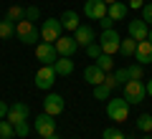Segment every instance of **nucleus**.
<instances>
[{"instance_id":"nucleus-1","label":"nucleus","mask_w":152,"mask_h":139,"mask_svg":"<svg viewBox=\"0 0 152 139\" xmlns=\"http://www.w3.org/2000/svg\"><path fill=\"white\" fill-rule=\"evenodd\" d=\"M15 38L23 46H36V41H41V28L33 20H18L15 23Z\"/></svg>"},{"instance_id":"nucleus-2","label":"nucleus","mask_w":152,"mask_h":139,"mask_svg":"<svg viewBox=\"0 0 152 139\" xmlns=\"http://www.w3.org/2000/svg\"><path fill=\"white\" fill-rule=\"evenodd\" d=\"M107 116L112 119V122H127V116H129V104L124 101V96L122 99H109L107 101Z\"/></svg>"},{"instance_id":"nucleus-3","label":"nucleus","mask_w":152,"mask_h":139,"mask_svg":"<svg viewBox=\"0 0 152 139\" xmlns=\"http://www.w3.org/2000/svg\"><path fill=\"white\" fill-rule=\"evenodd\" d=\"M122 89H124L122 96H124V101L129 104V106H132V104H142V101H145V96H147V89H145L142 81H127Z\"/></svg>"},{"instance_id":"nucleus-4","label":"nucleus","mask_w":152,"mask_h":139,"mask_svg":"<svg viewBox=\"0 0 152 139\" xmlns=\"http://www.w3.org/2000/svg\"><path fill=\"white\" fill-rule=\"evenodd\" d=\"M61 36H64V25H61L58 18H48V20L41 23V41H46V43H56Z\"/></svg>"},{"instance_id":"nucleus-5","label":"nucleus","mask_w":152,"mask_h":139,"mask_svg":"<svg viewBox=\"0 0 152 139\" xmlns=\"http://www.w3.org/2000/svg\"><path fill=\"white\" fill-rule=\"evenodd\" d=\"M99 43H102V51L109 56H114L117 51H119V43H122V36L117 28H109V31H102V36H99Z\"/></svg>"},{"instance_id":"nucleus-6","label":"nucleus","mask_w":152,"mask_h":139,"mask_svg":"<svg viewBox=\"0 0 152 139\" xmlns=\"http://www.w3.org/2000/svg\"><path fill=\"white\" fill-rule=\"evenodd\" d=\"M36 58L41 61L43 66H53V63H56V58H58V51H56L53 43L38 41V43H36Z\"/></svg>"},{"instance_id":"nucleus-7","label":"nucleus","mask_w":152,"mask_h":139,"mask_svg":"<svg viewBox=\"0 0 152 139\" xmlns=\"http://www.w3.org/2000/svg\"><path fill=\"white\" fill-rule=\"evenodd\" d=\"M53 84H56V68L53 66H43L41 63V68L36 71V89L48 91Z\"/></svg>"},{"instance_id":"nucleus-8","label":"nucleus","mask_w":152,"mask_h":139,"mask_svg":"<svg viewBox=\"0 0 152 139\" xmlns=\"http://www.w3.org/2000/svg\"><path fill=\"white\" fill-rule=\"evenodd\" d=\"M56 132V116H51V114H38L36 116V134L38 137H51V134Z\"/></svg>"},{"instance_id":"nucleus-9","label":"nucleus","mask_w":152,"mask_h":139,"mask_svg":"<svg viewBox=\"0 0 152 139\" xmlns=\"http://www.w3.org/2000/svg\"><path fill=\"white\" fill-rule=\"evenodd\" d=\"M84 15L89 20H102L107 15V3L104 0H86L84 3Z\"/></svg>"},{"instance_id":"nucleus-10","label":"nucleus","mask_w":152,"mask_h":139,"mask_svg":"<svg viewBox=\"0 0 152 139\" xmlns=\"http://www.w3.org/2000/svg\"><path fill=\"white\" fill-rule=\"evenodd\" d=\"M28 116H31V109H28V104H23V101H15V104H10L8 106V122L10 124H18V122H28Z\"/></svg>"},{"instance_id":"nucleus-11","label":"nucleus","mask_w":152,"mask_h":139,"mask_svg":"<svg viewBox=\"0 0 152 139\" xmlns=\"http://www.w3.org/2000/svg\"><path fill=\"white\" fill-rule=\"evenodd\" d=\"M64 109H66V101H64L61 94H48V96L43 99V111L51 114V116H58Z\"/></svg>"},{"instance_id":"nucleus-12","label":"nucleus","mask_w":152,"mask_h":139,"mask_svg":"<svg viewBox=\"0 0 152 139\" xmlns=\"http://www.w3.org/2000/svg\"><path fill=\"white\" fill-rule=\"evenodd\" d=\"M74 41L81 46V48H86L89 43H94L96 41V33H94V28L91 25H86V23H81V25L74 31Z\"/></svg>"},{"instance_id":"nucleus-13","label":"nucleus","mask_w":152,"mask_h":139,"mask_svg":"<svg viewBox=\"0 0 152 139\" xmlns=\"http://www.w3.org/2000/svg\"><path fill=\"white\" fill-rule=\"evenodd\" d=\"M53 46H56V51H58V56H69V58L76 53V48H79V43L74 41V36H61Z\"/></svg>"},{"instance_id":"nucleus-14","label":"nucleus","mask_w":152,"mask_h":139,"mask_svg":"<svg viewBox=\"0 0 152 139\" xmlns=\"http://www.w3.org/2000/svg\"><path fill=\"white\" fill-rule=\"evenodd\" d=\"M127 31H129V38H134V41H147L150 25L140 18V20H129V23H127Z\"/></svg>"},{"instance_id":"nucleus-15","label":"nucleus","mask_w":152,"mask_h":139,"mask_svg":"<svg viewBox=\"0 0 152 139\" xmlns=\"http://www.w3.org/2000/svg\"><path fill=\"white\" fill-rule=\"evenodd\" d=\"M104 79H107V71H102L96 63H91V66L84 68V81H86V84L99 86V84H104Z\"/></svg>"},{"instance_id":"nucleus-16","label":"nucleus","mask_w":152,"mask_h":139,"mask_svg":"<svg viewBox=\"0 0 152 139\" xmlns=\"http://www.w3.org/2000/svg\"><path fill=\"white\" fill-rule=\"evenodd\" d=\"M134 58H137V63H142V66L152 63V43L150 41H137Z\"/></svg>"},{"instance_id":"nucleus-17","label":"nucleus","mask_w":152,"mask_h":139,"mask_svg":"<svg viewBox=\"0 0 152 139\" xmlns=\"http://www.w3.org/2000/svg\"><path fill=\"white\" fill-rule=\"evenodd\" d=\"M127 10H129V5H124L122 0H117V3H112V5H107V15L112 18V20H124V18H127Z\"/></svg>"},{"instance_id":"nucleus-18","label":"nucleus","mask_w":152,"mask_h":139,"mask_svg":"<svg viewBox=\"0 0 152 139\" xmlns=\"http://www.w3.org/2000/svg\"><path fill=\"white\" fill-rule=\"evenodd\" d=\"M58 20H61V25H64V31H71V33L81 25V23H79V13H76V10H66V13H61Z\"/></svg>"},{"instance_id":"nucleus-19","label":"nucleus","mask_w":152,"mask_h":139,"mask_svg":"<svg viewBox=\"0 0 152 139\" xmlns=\"http://www.w3.org/2000/svg\"><path fill=\"white\" fill-rule=\"evenodd\" d=\"M53 68H56V76H71L74 74V61H71L69 56H58L56 63H53Z\"/></svg>"},{"instance_id":"nucleus-20","label":"nucleus","mask_w":152,"mask_h":139,"mask_svg":"<svg viewBox=\"0 0 152 139\" xmlns=\"http://www.w3.org/2000/svg\"><path fill=\"white\" fill-rule=\"evenodd\" d=\"M134 51H137V41L134 38H122V43H119V53L122 56H127V58H132V56H134Z\"/></svg>"},{"instance_id":"nucleus-21","label":"nucleus","mask_w":152,"mask_h":139,"mask_svg":"<svg viewBox=\"0 0 152 139\" xmlns=\"http://www.w3.org/2000/svg\"><path fill=\"white\" fill-rule=\"evenodd\" d=\"M0 38H3V41L15 38V23H13V20H8V18L0 20Z\"/></svg>"},{"instance_id":"nucleus-22","label":"nucleus","mask_w":152,"mask_h":139,"mask_svg":"<svg viewBox=\"0 0 152 139\" xmlns=\"http://www.w3.org/2000/svg\"><path fill=\"white\" fill-rule=\"evenodd\" d=\"M112 91L114 89H109L107 84H99V86H94V99L96 101H109L112 99Z\"/></svg>"},{"instance_id":"nucleus-23","label":"nucleus","mask_w":152,"mask_h":139,"mask_svg":"<svg viewBox=\"0 0 152 139\" xmlns=\"http://www.w3.org/2000/svg\"><path fill=\"white\" fill-rule=\"evenodd\" d=\"M5 18H8V20H13V23L26 20V8H20V5H10V8H8V13H5Z\"/></svg>"},{"instance_id":"nucleus-24","label":"nucleus","mask_w":152,"mask_h":139,"mask_svg":"<svg viewBox=\"0 0 152 139\" xmlns=\"http://www.w3.org/2000/svg\"><path fill=\"white\" fill-rule=\"evenodd\" d=\"M137 129L145 132V134H150L152 132V114H140V116H137Z\"/></svg>"},{"instance_id":"nucleus-25","label":"nucleus","mask_w":152,"mask_h":139,"mask_svg":"<svg viewBox=\"0 0 152 139\" xmlns=\"http://www.w3.org/2000/svg\"><path fill=\"white\" fill-rule=\"evenodd\" d=\"M127 71H129V81H142V76H145V66H142V63L127 66Z\"/></svg>"},{"instance_id":"nucleus-26","label":"nucleus","mask_w":152,"mask_h":139,"mask_svg":"<svg viewBox=\"0 0 152 139\" xmlns=\"http://www.w3.org/2000/svg\"><path fill=\"white\" fill-rule=\"evenodd\" d=\"M102 139H127V134L122 129H117V127H107L102 132Z\"/></svg>"},{"instance_id":"nucleus-27","label":"nucleus","mask_w":152,"mask_h":139,"mask_svg":"<svg viewBox=\"0 0 152 139\" xmlns=\"http://www.w3.org/2000/svg\"><path fill=\"white\" fill-rule=\"evenodd\" d=\"M96 66H99L102 71H107V74H109V71L114 68V58H112L109 53H102V56L96 58Z\"/></svg>"},{"instance_id":"nucleus-28","label":"nucleus","mask_w":152,"mask_h":139,"mask_svg":"<svg viewBox=\"0 0 152 139\" xmlns=\"http://www.w3.org/2000/svg\"><path fill=\"white\" fill-rule=\"evenodd\" d=\"M15 132H13V124L8 119H0V139H13Z\"/></svg>"},{"instance_id":"nucleus-29","label":"nucleus","mask_w":152,"mask_h":139,"mask_svg":"<svg viewBox=\"0 0 152 139\" xmlns=\"http://www.w3.org/2000/svg\"><path fill=\"white\" fill-rule=\"evenodd\" d=\"M102 53H104V51H102V43H99V41H94V43H89V46H86V56L91 61H96Z\"/></svg>"},{"instance_id":"nucleus-30","label":"nucleus","mask_w":152,"mask_h":139,"mask_svg":"<svg viewBox=\"0 0 152 139\" xmlns=\"http://www.w3.org/2000/svg\"><path fill=\"white\" fill-rule=\"evenodd\" d=\"M13 132H15V137H28L31 127H28V122H18V124H13Z\"/></svg>"},{"instance_id":"nucleus-31","label":"nucleus","mask_w":152,"mask_h":139,"mask_svg":"<svg viewBox=\"0 0 152 139\" xmlns=\"http://www.w3.org/2000/svg\"><path fill=\"white\" fill-rule=\"evenodd\" d=\"M114 79H117V86H124L127 81H129V71L127 68H117L114 71Z\"/></svg>"},{"instance_id":"nucleus-32","label":"nucleus","mask_w":152,"mask_h":139,"mask_svg":"<svg viewBox=\"0 0 152 139\" xmlns=\"http://www.w3.org/2000/svg\"><path fill=\"white\" fill-rule=\"evenodd\" d=\"M142 20H145L147 25H152V3H145V5H142Z\"/></svg>"},{"instance_id":"nucleus-33","label":"nucleus","mask_w":152,"mask_h":139,"mask_svg":"<svg viewBox=\"0 0 152 139\" xmlns=\"http://www.w3.org/2000/svg\"><path fill=\"white\" fill-rule=\"evenodd\" d=\"M38 18H41V10H38L36 5H31V8H26V20H33V23H36Z\"/></svg>"},{"instance_id":"nucleus-34","label":"nucleus","mask_w":152,"mask_h":139,"mask_svg":"<svg viewBox=\"0 0 152 139\" xmlns=\"http://www.w3.org/2000/svg\"><path fill=\"white\" fill-rule=\"evenodd\" d=\"M99 25H102V31H109V28H114V20L109 15H104L102 20H99Z\"/></svg>"},{"instance_id":"nucleus-35","label":"nucleus","mask_w":152,"mask_h":139,"mask_svg":"<svg viewBox=\"0 0 152 139\" xmlns=\"http://www.w3.org/2000/svg\"><path fill=\"white\" fill-rule=\"evenodd\" d=\"M104 84H107L109 89H117V79H114V74H107V79H104Z\"/></svg>"},{"instance_id":"nucleus-36","label":"nucleus","mask_w":152,"mask_h":139,"mask_svg":"<svg viewBox=\"0 0 152 139\" xmlns=\"http://www.w3.org/2000/svg\"><path fill=\"white\" fill-rule=\"evenodd\" d=\"M8 106H10L8 101H0V119H5V116H8Z\"/></svg>"},{"instance_id":"nucleus-37","label":"nucleus","mask_w":152,"mask_h":139,"mask_svg":"<svg viewBox=\"0 0 152 139\" xmlns=\"http://www.w3.org/2000/svg\"><path fill=\"white\" fill-rule=\"evenodd\" d=\"M142 5H145V0H129V8L134 10H142Z\"/></svg>"},{"instance_id":"nucleus-38","label":"nucleus","mask_w":152,"mask_h":139,"mask_svg":"<svg viewBox=\"0 0 152 139\" xmlns=\"http://www.w3.org/2000/svg\"><path fill=\"white\" fill-rule=\"evenodd\" d=\"M145 89H147V96H152V79H150V81L145 84Z\"/></svg>"},{"instance_id":"nucleus-39","label":"nucleus","mask_w":152,"mask_h":139,"mask_svg":"<svg viewBox=\"0 0 152 139\" xmlns=\"http://www.w3.org/2000/svg\"><path fill=\"white\" fill-rule=\"evenodd\" d=\"M46 139H61V137H58V132H53L51 137H46Z\"/></svg>"},{"instance_id":"nucleus-40","label":"nucleus","mask_w":152,"mask_h":139,"mask_svg":"<svg viewBox=\"0 0 152 139\" xmlns=\"http://www.w3.org/2000/svg\"><path fill=\"white\" fill-rule=\"evenodd\" d=\"M147 41L152 43V25H150V33H147Z\"/></svg>"},{"instance_id":"nucleus-41","label":"nucleus","mask_w":152,"mask_h":139,"mask_svg":"<svg viewBox=\"0 0 152 139\" xmlns=\"http://www.w3.org/2000/svg\"><path fill=\"white\" fill-rule=\"evenodd\" d=\"M140 139H152V134H145V137H140Z\"/></svg>"},{"instance_id":"nucleus-42","label":"nucleus","mask_w":152,"mask_h":139,"mask_svg":"<svg viewBox=\"0 0 152 139\" xmlns=\"http://www.w3.org/2000/svg\"><path fill=\"white\" fill-rule=\"evenodd\" d=\"M104 3H107V5H112V3H117V0H104Z\"/></svg>"},{"instance_id":"nucleus-43","label":"nucleus","mask_w":152,"mask_h":139,"mask_svg":"<svg viewBox=\"0 0 152 139\" xmlns=\"http://www.w3.org/2000/svg\"><path fill=\"white\" fill-rule=\"evenodd\" d=\"M74 139H79V137H74Z\"/></svg>"},{"instance_id":"nucleus-44","label":"nucleus","mask_w":152,"mask_h":139,"mask_svg":"<svg viewBox=\"0 0 152 139\" xmlns=\"http://www.w3.org/2000/svg\"><path fill=\"white\" fill-rule=\"evenodd\" d=\"M127 139H129V137H127Z\"/></svg>"}]
</instances>
